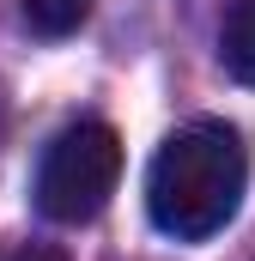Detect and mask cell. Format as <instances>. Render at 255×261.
Masks as SVG:
<instances>
[{"mask_svg": "<svg viewBox=\"0 0 255 261\" xmlns=\"http://www.w3.org/2000/svg\"><path fill=\"white\" fill-rule=\"evenodd\" d=\"M122 182V134L110 122H73L49 140L43 164H37V213L55 219V225H85L97 219L110 195Z\"/></svg>", "mask_w": 255, "mask_h": 261, "instance_id": "7a4b0ae2", "label": "cell"}, {"mask_svg": "<svg viewBox=\"0 0 255 261\" xmlns=\"http://www.w3.org/2000/svg\"><path fill=\"white\" fill-rule=\"evenodd\" d=\"M249 189V152L237 128L225 122H189L176 128L146 170V213L164 237L176 243H207L213 231H225L243 206Z\"/></svg>", "mask_w": 255, "mask_h": 261, "instance_id": "6da1fadb", "label": "cell"}, {"mask_svg": "<svg viewBox=\"0 0 255 261\" xmlns=\"http://www.w3.org/2000/svg\"><path fill=\"white\" fill-rule=\"evenodd\" d=\"M0 261H67V249H55V243H0Z\"/></svg>", "mask_w": 255, "mask_h": 261, "instance_id": "5b68a950", "label": "cell"}, {"mask_svg": "<svg viewBox=\"0 0 255 261\" xmlns=\"http://www.w3.org/2000/svg\"><path fill=\"white\" fill-rule=\"evenodd\" d=\"M91 18V0H24V24L37 37H73Z\"/></svg>", "mask_w": 255, "mask_h": 261, "instance_id": "277c9868", "label": "cell"}, {"mask_svg": "<svg viewBox=\"0 0 255 261\" xmlns=\"http://www.w3.org/2000/svg\"><path fill=\"white\" fill-rule=\"evenodd\" d=\"M219 61L237 85H255V0H231L219 24Z\"/></svg>", "mask_w": 255, "mask_h": 261, "instance_id": "3957f363", "label": "cell"}]
</instances>
